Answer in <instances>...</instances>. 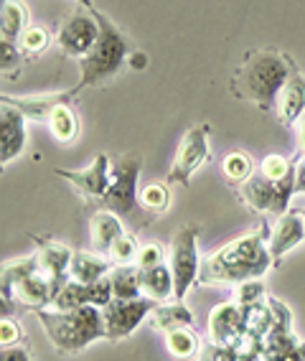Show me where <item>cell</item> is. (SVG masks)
Returning a JSON list of instances; mask_svg holds the SVG:
<instances>
[{
	"mask_svg": "<svg viewBox=\"0 0 305 361\" xmlns=\"http://www.w3.org/2000/svg\"><path fill=\"white\" fill-rule=\"evenodd\" d=\"M51 305L56 310H77V308H85V305H92L89 285L77 283V280L69 278L64 283V288L56 293V298H54Z\"/></svg>",
	"mask_w": 305,
	"mask_h": 361,
	"instance_id": "27",
	"label": "cell"
},
{
	"mask_svg": "<svg viewBox=\"0 0 305 361\" xmlns=\"http://www.w3.org/2000/svg\"><path fill=\"white\" fill-rule=\"evenodd\" d=\"M267 226L260 232L244 234L224 245L219 252L208 255L201 262V285H242L249 280H262L265 272L273 267V257L267 250Z\"/></svg>",
	"mask_w": 305,
	"mask_h": 361,
	"instance_id": "1",
	"label": "cell"
},
{
	"mask_svg": "<svg viewBox=\"0 0 305 361\" xmlns=\"http://www.w3.org/2000/svg\"><path fill=\"white\" fill-rule=\"evenodd\" d=\"M140 285H143V295L156 300V303H166L170 295H175V283L173 272L168 264H158L150 270H140Z\"/></svg>",
	"mask_w": 305,
	"mask_h": 361,
	"instance_id": "22",
	"label": "cell"
},
{
	"mask_svg": "<svg viewBox=\"0 0 305 361\" xmlns=\"http://www.w3.org/2000/svg\"><path fill=\"white\" fill-rule=\"evenodd\" d=\"M201 361H239V351L232 346H221V343H206L201 348Z\"/></svg>",
	"mask_w": 305,
	"mask_h": 361,
	"instance_id": "35",
	"label": "cell"
},
{
	"mask_svg": "<svg viewBox=\"0 0 305 361\" xmlns=\"http://www.w3.org/2000/svg\"><path fill=\"white\" fill-rule=\"evenodd\" d=\"M156 305H158L156 300H150V298H145V295L132 298V300L112 298V303H107L102 308L107 338H110V341H123V338H127V336L153 313Z\"/></svg>",
	"mask_w": 305,
	"mask_h": 361,
	"instance_id": "9",
	"label": "cell"
},
{
	"mask_svg": "<svg viewBox=\"0 0 305 361\" xmlns=\"http://www.w3.org/2000/svg\"><path fill=\"white\" fill-rule=\"evenodd\" d=\"M262 295H265V285L260 280H249V283L239 285V295H237V305L239 308H247L252 303H260Z\"/></svg>",
	"mask_w": 305,
	"mask_h": 361,
	"instance_id": "34",
	"label": "cell"
},
{
	"mask_svg": "<svg viewBox=\"0 0 305 361\" xmlns=\"http://www.w3.org/2000/svg\"><path fill=\"white\" fill-rule=\"evenodd\" d=\"M292 64L278 51H254L234 71L232 92L239 99L257 104L260 110H275L280 90L290 77Z\"/></svg>",
	"mask_w": 305,
	"mask_h": 361,
	"instance_id": "2",
	"label": "cell"
},
{
	"mask_svg": "<svg viewBox=\"0 0 305 361\" xmlns=\"http://www.w3.org/2000/svg\"><path fill=\"white\" fill-rule=\"evenodd\" d=\"M292 196H295V176L285 180H270L265 176L254 173L252 178L242 183V199L257 214L282 216L290 212Z\"/></svg>",
	"mask_w": 305,
	"mask_h": 361,
	"instance_id": "7",
	"label": "cell"
},
{
	"mask_svg": "<svg viewBox=\"0 0 305 361\" xmlns=\"http://www.w3.org/2000/svg\"><path fill=\"white\" fill-rule=\"evenodd\" d=\"M275 112H278V120L282 125L300 123V117L305 115V77L295 66H292L285 87L280 90V97L275 102Z\"/></svg>",
	"mask_w": 305,
	"mask_h": 361,
	"instance_id": "16",
	"label": "cell"
},
{
	"mask_svg": "<svg viewBox=\"0 0 305 361\" xmlns=\"http://www.w3.org/2000/svg\"><path fill=\"white\" fill-rule=\"evenodd\" d=\"M305 194V158L295 166V196Z\"/></svg>",
	"mask_w": 305,
	"mask_h": 361,
	"instance_id": "40",
	"label": "cell"
},
{
	"mask_svg": "<svg viewBox=\"0 0 305 361\" xmlns=\"http://www.w3.org/2000/svg\"><path fill=\"white\" fill-rule=\"evenodd\" d=\"M221 173H224L227 180H232V183H244V180H249L254 176V163L247 153L232 150L221 161Z\"/></svg>",
	"mask_w": 305,
	"mask_h": 361,
	"instance_id": "28",
	"label": "cell"
},
{
	"mask_svg": "<svg viewBox=\"0 0 305 361\" xmlns=\"http://www.w3.org/2000/svg\"><path fill=\"white\" fill-rule=\"evenodd\" d=\"M140 168H143V158L137 153H127L123 158L112 161V183L107 188V194L99 199L107 212H115L117 216L130 214L135 209L137 199V178H140Z\"/></svg>",
	"mask_w": 305,
	"mask_h": 361,
	"instance_id": "6",
	"label": "cell"
},
{
	"mask_svg": "<svg viewBox=\"0 0 305 361\" xmlns=\"http://www.w3.org/2000/svg\"><path fill=\"white\" fill-rule=\"evenodd\" d=\"M123 234H125L123 221H120V216H117L115 212L102 209V212H97L92 216V245H94L97 255H107V257H110L112 245H115Z\"/></svg>",
	"mask_w": 305,
	"mask_h": 361,
	"instance_id": "19",
	"label": "cell"
},
{
	"mask_svg": "<svg viewBox=\"0 0 305 361\" xmlns=\"http://www.w3.org/2000/svg\"><path fill=\"white\" fill-rule=\"evenodd\" d=\"M140 204L153 214H163L170 207V191L166 183H150L140 191Z\"/></svg>",
	"mask_w": 305,
	"mask_h": 361,
	"instance_id": "30",
	"label": "cell"
},
{
	"mask_svg": "<svg viewBox=\"0 0 305 361\" xmlns=\"http://www.w3.org/2000/svg\"><path fill=\"white\" fill-rule=\"evenodd\" d=\"M44 326L49 341L61 354H77L97 338H107L102 308L85 305L77 310H33Z\"/></svg>",
	"mask_w": 305,
	"mask_h": 361,
	"instance_id": "3",
	"label": "cell"
},
{
	"mask_svg": "<svg viewBox=\"0 0 305 361\" xmlns=\"http://www.w3.org/2000/svg\"><path fill=\"white\" fill-rule=\"evenodd\" d=\"M208 336L211 341L221 346H232L239 351L247 341V323L244 313L237 303H221L208 313Z\"/></svg>",
	"mask_w": 305,
	"mask_h": 361,
	"instance_id": "11",
	"label": "cell"
},
{
	"mask_svg": "<svg viewBox=\"0 0 305 361\" xmlns=\"http://www.w3.org/2000/svg\"><path fill=\"white\" fill-rule=\"evenodd\" d=\"M0 51H3V61H0V66H3V74H8V69H15L18 66V46H15V41H0Z\"/></svg>",
	"mask_w": 305,
	"mask_h": 361,
	"instance_id": "36",
	"label": "cell"
},
{
	"mask_svg": "<svg viewBox=\"0 0 305 361\" xmlns=\"http://www.w3.org/2000/svg\"><path fill=\"white\" fill-rule=\"evenodd\" d=\"M26 117L15 107L0 104V163L8 166L26 148Z\"/></svg>",
	"mask_w": 305,
	"mask_h": 361,
	"instance_id": "14",
	"label": "cell"
},
{
	"mask_svg": "<svg viewBox=\"0 0 305 361\" xmlns=\"http://www.w3.org/2000/svg\"><path fill=\"white\" fill-rule=\"evenodd\" d=\"M170 272L175 283V300H183L189 290L199 283L201 257H199V226H181L170 245Z\"/></svg>",
	"mask_w": 305,
	"mask_h": 361,
	"instance_id": "5",
	"label": "cell"
},
{
	"mask_svg": "<svg viewBox=\"0 0 305 361\" xmlns=\"http://www.w3.org/2000/svg\"><path fill=\"white\" fill-rule=\"evenodd\" d=\"M305 239V219L298 209H290L287 214L278 216V224L267 237V250L273 257L275 267L280 264V259L285 257L287 252H292L295 247Z\"/></svg>",
	"mask_w": 305,
	"mask_h": 361,
	"instance_id": "13",
	"label": "cell"
},
{
	"mask_svg": "<svg viewBox=\"0 0 305 361\" xmlns=\"http://www.w3.org/2000/svg\"><path fill=\"white\" fill-rule=\"evenodd\" d=\"M112 264L107 257L102 255H92V252H74L72 267H69V278L77 280V283L92 285L97 280L107 278L112 272Z\"/></svg>",
	"mask_w": 305,
	"mask_h": 361,
	"instance_id": "21",
	"label": "cell"
},
{
	"mask_svg": "<svg viewBox=\"0 0 305 361\" xmlns=\"http://www.w3.org/2000/svg\"><path fill=\"white\" fill-rule=\"evenodd\" d=\"M0 361H31V354H28V348L23 346H3L0 351Z\"/></svg>",
	"mask_w": 305,
	"mask_h": 361,
	"instance_id": "39",
	"label": "cell"
},
{
	"mask_svg": "<svg viewBox=\"0 0 305 361\" xmlns=\"http://www.w3.org/2000/svg\"><path fill=\"white\" fill-rule=\"evenodd\" d=\"M36 257H39V270L51 280L54 298H56V293L61 290L64 283L69 280V267H72L74 252L66 245H58V242H46V245L36 252Z\"/></svg>",
	"mask_w": 305,
	"mask_h": 361,
	"instance_id": "15",
	"label": "cell"
},
{
	"mask_svg": "<svg viewBox=\"0 0 305 361\" xmlns=\"http://www.w3.org/2000/svg\"><path fill=\"white\" fill-rule=\"evenodd\" d=\"M18 341H20L18 323L11 321V318H3V321H0V343H3V346H15Z\"/></svg>",
	"mask_w": 305,
	"mask_h": 361,
	"instance_id": "37",
	"label": "cell"
},
{
	"mask_svg": "<svg viewBox=\"0 0 305 361\" xmlns=\"http://www.w3.org/2000/svg\"><path fill=\"white\" fill-rule=\"evenodd\" d=\"M72 97H74L72 90L54 92V94H39V97H8V94H3V104L15 107L18 112H23L26 120H33V123H49L54 107L61 102H69Z\"/></svg>",
	"mask_w": 305,
	"mask_h": 361,
	"instance_id": "18",
	"label": "cell"
},
{
	"mask_svg": "<svg viewBox=\"0 0 305 361\" xmlns=\"http://www.w3.org/2000/svg\"><path fill=\"white\" fill-rule=\"evenodd\" d=\"M49 41H51V36H49V31L44 26H28L18 39V46L20 51L26 54H41L49 46Z\"/></svg>",
	"mask_w": 305,
	"mask_h": 361,
	"instance_id": "32",
	"label": "cell"
},
{
	"mask_svg": "<svg viewBox=\"0 0 305 361\" xmlns=\"http://www.w3.org/2000/svg\"><path fill=\"white\" fill-rule=\"evenodd\" d=\"M54 173H56L58 178L69 180V183L77 186L82 194L92 196V199H102L112 183V161L104 153H99L97 158H94L87 168H82V171L56 168Z\"/></svg>",
	"mask_w": 305,
	"mask_h": 361,
	"instance_id": "12",
	"label": "cell"
},
{
	"mask_svg": "<svg viewBox=\"0 0 305 361\" xmlns=\"http://www.w3.org/2000/svg\"><path fill=\"white\" fill-rule=\"evenodd\" d=\"M112 293L120 300H132V298H143V285H140V267L132 264H115L110 272Z\"/></svg>",
	"mask_w": 305,
	"mask_h": 361,
	"instance_id": "23",
	"label": "cell"
},
{
	"mask_svg": "<svg viewBox=\"0 0 305 361\" xmlns=\"http://www.w3.org/2000/svg\"><path fill=\"white\" fill-rule=\"evenodd\" d=\"M166 348L175 359H194L196 354H201V338L194 329H178L166 334Z\"/></svg>",
	"mask_w": 305,
	"mask_h": 361,
	"instance_id": "26",
	"label": "cell"
},
{
	"mask_svg": "<svg viewBox=\"0 0 305 361\" xmlns=\"http://www.w3.org/2000/svg\"><path fill=\"white\" fill-rule=\"evenodd\" d=\"M208 153H211V148H208V125H196L183 135L166 180L178 183V186H189L196 171L208 161Z\"/></svg>",
	"mask_w": 305,
	"mask_h": 361,
	"instance_id": "8",
	"label": "cell"
},
{
	"mask_svg": "<svg viewBox=\"0 0 305 361\" xmlns=\"http://www.w3.org/2000/svg\"><path fill=\"white\" fill-rule=\"evenodd\" d=\"M300 148L305 150V115L300 117Z\"/></svg>",
	"mask_w": 305,
	"mask_h": 361,
	"instance_id": "41",
	"label": "cell"
},
{
	"mask_svg": "<svg viewBox=\"0 0 305 361\" xmlns=\"http://www.w3.org/2000/svg\"><path fill=\"white\" fill-rule=\"evenodd\" d=\"M28 28V11L18 0H6L0 13V36L6 41H15Z\"/></svg>",
	"mask_w": 305,
	"mask_h": 361,
	"instance_id": "24",
	"label": "cell"
},
{
	"mask_svg": "<svg viewBox=\"0 0 305 361\" xmlns=\"http://www.w3.org/2000/svg\"><path fill=\"white\" fill-rule=\"evenodd\" d=\"M298 212H300V214H303V219H305V207H303V209H298Z\"/></svg>",
	"mask_w": 305,
	"mask_h": 361,
	"instance_id": "43",
	"label": "cell"
},
{
	"mask_svg": "<svg viewBox=\"0 0 305 361\" xmlns=\"http://www.w3.org/2000/svg\"><path fill=\"white\" fill-rule=\"evenodd\" d=\"M135 264L140 267V270H150V267H158V264H163V247L156 245V242H148V245H143V247H140V252H137Z\"/></svg>",
	"mask_w": 305,
	"mask_h": 361,
	"instance_id": "33",
	"label": "cell"
},
{
	"mask_svg": "<svg viewBox=\"0 0 305 361\" xmlns=\"http://www.w3.org/2000/svg\"><path fill=\"white\" fill-rule=\"evenodd\" d=\"M97 39H99V23L92 11L89 13L77 11L74 16H69L56 33L58 49L66 56H74V59H85L92 46L97 44Z\"/></svg>",
	"mask_w": 305,
	"mask_h": 361,
	"instance_id": "10",
	"label": "cell"
},
{
	"mask_svg": "<svg viewBox=\"0 0 305 361\" xmlns=\"http://www.w3.org/2000/svg\"><path fill=\"white\" fill-rule=\"evenodd\" d=\"M8 295H11V300L18 298L20 303H26L33 310H44L46 305L54 303V285L44 272L36 270L23 280H18L8 293H3V300H8Z\"/></svg>",
	"mask_w": 305,
	"mask_h": 361,
	"instance_id": "17",
	"label": "cell"
},
{
	"mask_svg": "<svg viewBox=\"0 0 305 361\" xmlns=\"http://www.w3.org/2000/svg\"><path fill=\"white\" fill-rule=\"evenodd\" d=\"M137 252H140V245L132 234H123L117 239L110 250V259L115 264H132V259H137Z\"/></svg>",
	"mask_w": 305,
	"mask_h": 361,
	"instance_id": "31",
	"label": "cell"
},
{
	"mask_svg": "<svg viewBox=\"0 0 305 361\" xmlns=\"http://www.w3.org/2000/svg\"><path fill=\"white\" fill-rule=\"evenodd\" d=\"M148 318H150V326L156 331H163V334H170V331H178V329H191L194 326V310L186 308L183 300L156 305Z\"/></svg>",
	"mask_w": 305,
	"mask_h": 361,
	"instance_id": "20",
	"label": "cell"
},
{
	"mask_svg": "<svg viewBox=\"0 0 305 361\" xmlns=\"http://www.w3.org/2000/svg\"><path fill=\"white\" fill-rule=\"evenodd\" d=\"M92 13L99 23V39L85 59H79V84L72 90V94L87 90V87H97L104 79L115 77L120 66L130 59V44L123 36V31L107 16L99 13L97 8H92Z\"/></svg>",
	"mask_w": 305,
	"mask_h": 361,
	"instance_id": "4",
	"label": "cell"
},
{
	"mask_svg": "<svg viewBox=\"0 0 305 361\" xmlns=\"http://www.w3.org/2000/svg\"><path fill=\"white\" fill-rule=\"evenodd\" d=\"M77 3H79V6H85V8H89V11H92V8H94V6H92V0H77Z\"/></svg>",
	"mask_w": 305,
	"mask_h": 361,
	"instance_id": "42",
	"label": "cell"
},
{
	"mask_svg": "<svg viewBox=\"0 0 305 361\" xmlns=\"http://www.w3.org/2000/svg\"><path fill=\"white\" fill-rule=\"evenodd\" d=\"M257 173L270 180H285V178H290V176H295V163L287 161L285 155L273 153V155H267V158H262Z\"/></svg>",
	"mask_w": 305,
	"mask_h": 361,
	"instance_id": "29",
	"label": "cell"
},
{
	"mask_svg": "<svg viewBox=\"0 0 305 361\" xmlns=\"http://www.w3.org/2000/svg\"><path fill=\"white\" fill-rule=\"evenodd\" d=\"M265 361H305V343L300 341L298 346L285 348V351H278V354L262 356Z\"/></svg>",
	"mask_w": 305,
	"mask_h": 361,
	"instance_id": "38",
	"label": "cell"
},
{
	"mask_svg": "<svg viewBox=\"0 0 305 361\" xmlns=\"http://www.w3.org/2000/svg\"><path fill=\"white\" fill-rule=\"evenodd\" d=\"M49 130L58 142H74L79 135V120L77 112L69 107V102H61L54 107L51 117H49Z\"/></svg>",
	"mask_w": 305,
	"mask_h": 361,
	"instance_id": "25",
	"label": "cell"
}]
</instances>
